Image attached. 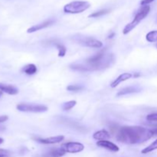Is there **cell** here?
<instances>
[{
  "mask_svg": "<svg viewBox=\"0 0 157 157\" xmlns=\"http://www.w3.org/2000/svg\"><path fill=\"white\" fill-rule=\"evenodd\" d=\"M109 12H110V10H108V9H101V10L92 13L91 15H89V18H98V17H101L106 15V14L108 13Z\"/></svg>",
  "mask_w": 157,
  "mask_h": 157,
  "instance_id": "obj_19",
  "label": "cell"
},
{
  "mask_svg": "<svg viewBox=\"0 0 157 157\" xmlns=\"http://www.w3.org/2000/svg\"><path fill=\"white\" fill-rule=\"evenodd\" d=\"M90 7V4L85 1H74L65 5L64 12L69 14H78L84 12Z\"/></svg>",
  "mask_w": 157,
  "mask_h": 157,
  "instance_id": "obj_4",
  "label": "cell"
},
{
  "mask_svg": "<svg viewBox=\"0 0 157 157\" xmlns=\"http://www.w3.org/2000/svg\"><path fill=\"white\" fill-rule=\"evenodd\" d=\"M97 146L99 147H101V148H104L106 150H108L111 152H118L120 150L119 147L114 144L113 143L110 142V141L108 140H100L97 142Z\"/></svg>",
  "mask_w": 157,
  "mask_h": 157,
  "instance_id": "obj_8",
  "label": "cell"
},
{
  "mask_svg": "<svg viewBox=\"0 0 157 157\" xmlns=\"http://www.w3.org/2000/svg\"><path fill=\"white\" fill-rule=\"evenodd\" d=\"M2 95V91H1V90H0V98H1Z\"/></svg>",
  "mask_w": 157,
  "mask_h": 157,
  "instance_id": "obj_31",
  "label": "cell"
},
{
  "mask_svg": "<svg viewBox=\"0 0 157 157\" xmlns=\"http://www.w3.org/2000/svg\"><path fill=\"white\" fill-rule=\"evenodd\" d=\"M64 136L62 135L56 136H51L48 138H44V139H37V142L40 143L42 144H59L61 141L64 140Z\"/></svg>",
  "mask_w": 157,
  "mask_h": 157,
  "instance_id": "obj_9",
  "label": "cell"
},
{
  "mask_svg": "<svg viewBox=\"0 0 157 157\" xmlns=\"http://www.w3.org/2000/svg\"><path fill=\"white\" fill-rule=\"evenodd\" d=\"M150 12V7L149 6H144L136 13V15H135L134 19L131 21L130 23H129L128 25L124 27V30H123V33L124 35H127L129 32H131L134 28L136 27L138 24L142 20H144L146 17L148 15V14Z\"/></svg>",
  "mask_w": 157,
  "mask_h": 157,
  "instance_id": "obj_3",
  "label": "cell"
},
{
  "mask_svg": "<svg viewBox=\"0 0 157 157\" xmlns=\"http://www.w3.org/2000/svg\"><path fill=\"white\" fill-rule=\"evenodd\" d=\"M8 119H9V117L7 116H0V124L3 122H6Z\"/></svg>",
  "mask_w": 157,
  "mask_h": 157,
  "instance_id": "obj_26",
  "label": "cell"
},
{
  "mask_svg": "<svg viewBox=\"0 0 157 157\" xmlns=\"http://www.w3.org/2000/svg\"><path fill=\"white\" fill-rule=\"evenodd\" d=\"M140 75L139 73H136V74H134V75H133V77H134V78H138V77H140Z\"/></svg>",
  "mask_w": 157,
  "mask_h": 157,
  "instance_id": "obj_27",
  "label": "cell"
},
{
  "mask_svg": "<svg viewBox=\"0 0 157 157\" xmlns=\"http://www.w3.org/2000/svg\"><path fill=\"white\" fill-rule=\"evenodd\" d=\"M83 89V87L80 85H69L67 87V90L68 91H78Z\"/></svg>",
  "mask_w": 157,
  "mask_h": 157,
  "instance_id": "obj_22",
  "label": "cell"
},
{
  "mask_svg": "<svg viewBox=\"0 0 157 157\" xmlns=\"http://www.w3.org/2000/svg\"><path fill=\"white\" fill-rule=\"evenodd\" d=\"M56 48L58 50V57H64L65 55L66 52H67V48L63 44H56Z\"/></svg>",
  "mask_w": 157,
  "mask_h": 157,
  "instance_id": "obj_21",
  "label": "cell"
},
{
  "mask_svg": "<svg viewBox=\"0 0 157 157\" xmlns=\"http://www.w3.org/2000/svg\"><path fill=\"white\" fill-rule=\"evenodd\" d=\"M77 104V101H67V102L64 103V104L62 105V109L64 110H69L73 108L75 105Z\"/></svg>",
  "mask_w": 157,
  "mask_h": 157,
  "instance_id": "obj_20",
  "label": "cell"
},
{
  "mask_svg": "<svg viewBox=\"0 0 157 157\" xmlns=\"http://www.w3.org/2000/svg\"><path fill=\"white\" fill-rule=\"evenodd\" d=\"M61 148L65 153H77L83 151L84 149V146L81 143L78 142H68L63 144Z\"/></svg>",
  "mask_w": 157,
  "mask_h": 157,
  "instance_id": "obj_6",
  "label": "cell"
},
{
  "mask_svg": "<svg viewBox=\"0 0 157 157\" xmlns=\"http://www.w3.org/2000/svg\"><path fill=\"white\" fill-rule=\"evenodd\" d=\"M146 39L149 42H156L157 41V31H151L146 35Z\"/></svg>",
  "mask_w": 157,
  "mask_h": 157,
  "instance_id": "obj_17",
  "label": "cell"
},
{
  "mask_svg": "<svg viewBox=\"0 0 157 157\" xmlns=\"http://www.w3.org/2000/svg\"><path fill=\"white\" fill-rule=\"evenodd\" d=\"M0 90L10 95H15L18 93V89L10 84H5L0 83Z\"/></svg>",
  "mask_w": 157,
  "mask_h": 157,
  "instance_id": "obj_12",
  "label": "cell"
},
{
  "mask_svg": "<svg viewBox=\"0 0 157 157\" xmlns=\"http://www.w3.org/2000/svg\"><path fill=\"white\" fill-rule=\"evenodd\" d=\"M12 154L10 151L4 149H0V157H9Z\"/></svg>",
  "mask_w": 157,
  "mask_h": 157,
  "instance_id": "obj_23",
  "label": "cell"
},
{
  "mask_svg": "<svg viewBox=\"0 0 157 157\" xmlns=\"http://www.w3.org/2000/svg\"><path fill=\"white\" fill-rule=\"evenodd\" d=\"M157 150V140H156L154 142L152 143L150 146H148V147H146L145 149H144V150L141 151V153H142L143 154H147V153H151L152 151H154V150Z\"/></svg>",
  "mask_w": 157,
  "mask_h": 157,
  "instance_id": "obj_16",
  "label": "cell"
},
{
  "mask_svg": "<svg viewBox=\"0 0 157 157\" xmlns=\"http://www.w3.org/2000/svg\"><path fill=\"white\" fill-rule=\"evenodd\" d=\"M80 43L90 48H100L103 46V43L98 39L93 38H85L80 40Z\"/></svg>",
  "mask_w": 157,
  "mask_h": 157,
  "instance_id": "obj_7",
  "label": "cell"
},
{
  "mask_svg": "<svg viewBox=\"0 0 157 157\" xmlns=\"http://www.w3.org/2000/svg\"><path fill=\"white\" fill-rule=\"evenodd\" d=\"M113 55H107L104 51L98 52L86 61V64H74L71 68L78 71H92L108 67L113 61Z\"/></svg>",
  "mask_w": 157,
  "mask_h": 157,
  "instance_id": "obj_2",
  "label": "cell"
},
{
  "mask_svg": "<svg viewBox=\"0 0 157 157\" xmlns=\"http://www.w3.org/2000/svg\"><path fill=\"white\" fill-rule=\"evenodd\" d=\"M133 77L131 73H124L122 75H121L120 76H118L113 82L110 84V87L112 88H115L116 87H117L121 82H124V81H127V80L130 79V78Z\"/></svg>",
  "mask_w": 157,
  "mask_h": 157,
  "instance_id": "obj_11",
  "label": "cell"
},
{
  "mask_svg": "<svg viewBox=\"0 0 157 157\" xmlns=\"http://www.w3.org/2000/svg\"><path fill=\"white\" fill-rule=\"evenodd\" d=\"M114 35H115V33H112L111 35H109V36H108V38H113V37L114 36Z\"/></svg>",
  "mask_w": 157,
  "mask_h": 157,
  "instance_id": "obj_28",
  "label": "cell"
},
{
  "mask_svg": "<svg viewBox=\"0 0 157 157\" xmlns=\"http://www.w3.org/2000/svg\"><path fill=\"white\" fill-rule=\"evenodd\" d=\"M21 71H22L24 73H25L26 75H33L36 73L37 71H38V69H37V67L35 64H27V65L25 66Z\"/></svg>",
  "mask_w": 157,
  "mask_h": 157,
  "instance_id": "obj_15",
  "label": "cell"
},
{
  "mask_svg": "<svg viewBox=\"0 0 157 157\" xmlns=\"http://www.w3.org/2000/svg\"><path fill=\"white\" fill-rule=\"evenodd\" d=\"M154 1V0H143L142 2H141V6H147L148 4H150V3L153 2Z\"/></svg>",
  "mask_w": 157,
  "mask_h": 157,
  "instance_id": "obj_25",
  "label": "cell"
},
{
  "mask_svg": "<svg viewBox=\"0 0 157 157\" xmlns=\"http://www.w3.org/2000/svg\"><path fill=\"white\" fill-rule=\"evenodd\" d=\"M147 120L149 121H157V113L147 115Z\"/></svg>",
  "mask_w": 157,
  "mask_h": 157,
  "instance_id": "obj_24",
  "label": "cell"
},
{
  "mask_svg": "<svg viewBox=\"0 0 157 157\" xmlns=\"http://www.w3.org/2000/svg\"><path fill=\"white\" fill-rule=\"evenodd\" d=\"M93 138L96 140H107L110 138V135L109 132L105 130H101L99 131L95 132L93 134Z\"/></svg>",
  "mask_w": 157,
  "mask_h": 157,
  "instance_id": "obj_13",
  "label": "cell"
},
{
  "mask_svg": "<svg viewBox=\"0 0 157 157\" xmlns=\"http://www.w3.org/2000/svg\"><path fill=\"white\" fill-rule=\"evenodd\" d=\"M5 130V127H0V131H2V130Z\"/></svg>",
  "mask_w": 157,
  "mask_h": 157,
  "instance_id": "obj_30",
  "label": "cell"
},
{
  "mask_svg": "<svg viewBox=\"0 0 157 157\" xmlns=\"http://www.w3.org/2000/svg\"><path fill=\"white\" fill-rule=\"evenodd\" d=\"M3 142H4V140H3L2 138H1V137H0V144H2Z\"/></svg>",
  "mask_w": 157,
  "mask_h": 157,
  "instance_id": "obj_29",
  "label": "cell"
},
{
  "mask_svg": "<svg viewBox=\"0 0 157 157\" xmlns=\"http://www.w3.org/2000/svg\"><path fill=\"white\" fill-rule=\"evenodd\" d=\"M54 22H55L54 20H48V21H44V22L41 23V24H38L32 26V27L29 28V29H28L27 32L28 33H33V32H37V31L41 30V29H46V28H48V26L52 25Z\"/></svg>",
  "mask_w": 157,
  "mask_h": 157,
  "instance_id": "obj_10",
  "label": "cell"
},
{
  "mask_svg": "<svg viewBox=\"0 0 157 157\" xmlns=\"http://www.w3.org/2000/svg\"><path fill=\"white\" fill-rule=\"evenodd\" d=\"M17 110L21 112H32V113H43L48 110V107L40 104H19L16 107Z\"/></svg>",
  "mask_w": 157,
  "mask_h": 157,
  "instance_id": "obj_5",
  "label": "cell"
},
{
  "mask_svg": "<svg viewBox=\"0 0 157 157\" xmlns=\"http://www.w3.org/2000/svg\"><path fill=\"white\" fill-rule=\"evenodd\" d=\"M117 140L127 144H142L153 136L152 129L139 126H126L121 127L116 133Z\"/></svg>",
  "mask_w": 157,
  "mask_h": 157,
  "instance_id": "obj_1",
  "label": "cell"
},
{
  "mask_svg": "<svg viewBox=\"0 0 157 157\" xmlns=\"http://www.w3.org/2000/svg\"><path fill=\"white\" fill-rule=\"evenodd\" d=\"M136 91H137V89H136V87H126V88L122 89L121 91L118 92L117 96H122V95L127 94L134 93V92H136Z\"/></svg>",
  "mask_w": 157,
  "mask_h": 157,
  "instance_id": "obj_18",
  "label": "cell"
},
{
  "mask_svg": "<svg viewBox=\"0 0 157 157\" xmlns=\"http://www.w3.org/2000/svg\"><path fill=\"white\" fill-rule=\"evenodd\" d=\"M155 127H157V124H156V125H155Z\"/></svg>",
  "mask_w": 157,
  "mask_h": 157,
  "instance_id": "obj_32",
  "label": "cell"
},
{
  "mask_svg": "<svg viewBox=\"0 0 157 157\" xmlns=\"http://www.w3.org/2000/svg\"><path fill=\"white\" fill-rule=\"evenodd\" d=\"M65 152L61 148L52 149L48 153L44 154L43 157H61L65 154Z\"/></svg>",
  "mask_w": 157,
  "mask_h": 157,
  "instance_id": "obj_14",
  "label": "cell"
}]
</instances>
